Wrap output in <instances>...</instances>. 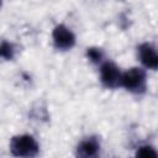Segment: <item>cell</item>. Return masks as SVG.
<instances>
[{
  "label": "cell",
  "mask_w": 158,
  "mask_h": 158,
  "mask_svg": "<svg viewBox=\"0 0 158 158\" xmlns=\"http://www.w3.org/2000/svg\"><path fill=\"white\" fill-rule=\"evenodd\" d=\"M10 152L15 157H36L40 153V146L31 135H17L10 141Z\"/></svg>",
  "instance_id": "6da1fadb"
},
{
  "label": "cell",
  "mask_w": 158,
  "mask_h": 158,
  "mask_svg": "<svg viewBox=\"0 0 158 158\" xmlns=\"http://www.w3.org/2000/svg\"><path fill=\"white\" fill-rule=\"evenodd\" d=\"M121 86H123L127 91L141 95L146 93L147 89V74L146 70L142 68H130L128 70L122 73V81Z\"/></svg>",
  "instance_id": "7a4b0ae2"
},
{
  "label": "cell",
  "mask_w": 158,
  "mask_h": 158,
  "mask_svg": "<svg viewBox=\"0 0 158 158\" xmlns=\"http://www.w3.org/2000/svg\"><path fill=\"white\" fill-rule=\"evenodd\" d=\"M100 81L106 89H116L121 86L122 72L112 62H102L100 65Z\"/></svg>",
  "instance_id": "3957f363"
},
{
  "label": "cell",
  "mask_w": 158,
  "mask_h": 158,
  "mask_svg": "<svg viewBox=\"0 0 158 158\" xmlns=\"http://www.w3.org/2000/svg\"><path fill=\"white\" fill-rule=\"evenodd\" d=\"M53 44L58 51H68L72 49L75 44L74 33L64 25H57L52 32Z\"/></svg>",
  "instance_id": "277c9868"
},
{
  "label": "cell",
  "mask_w": 158,
  "mask_h": 158,
  "mask_svg": "<svg viewBox=\"0 0 158 158\" xmlns=\"http://www.w3.org/2000/svg\"><path fill=\"white\" fill-rule=\"evenodd\" d=\"M139 62L144 68L151 70H158V51L151 43H141L137 48Z\"/></svg>",
  "instance_id": "5b68a950"
},
{
  "label": "cell",
  "mask_w": 158,
  "mask_h": 158,
  "mask_svg": "<svg viewBox=\"0 0 158 158\" xmlns=\"http://www.w3.org/2000/svg\"><path fill=\"white\" fill-rule=\"evenodd\" d=\"M100 152V142L98 137L90 136L81 139L77 147V156L83 158H90L98 156Z\"/></svg>",
  "instance_id": "8992f818"
},
{
  "label": "cell",
  "mask_w": 158,
  "mask_h": 158,
  "mask_svg": "<svg viewBox=\"0 0 158 158\" xmlns=\"http://www.w3.org/2000/svg\"><path fill=\"white\" fill-rule=\"evenodd\" d=\"M86 57L94 64H101L104 62V52L101 48H98V47L88 48L86 49Z\"/></svg>",
  "instance_id": "52a82bcc"
},
{
  "label": "cell",
  "mask_w": 158,
  "mask_h": 158,
  "mask_svg": "<svg viewBox=\"0 0 158 158\" xmlns=\"http://www.w3.org/2000/svg\"><path fill=\"white\" fill-rule=\"evenodd\" d=\"M15 53H16V49H15L14 43L7 42V41H2V42H1L0 54H1L2 59H5V60H11V59L15 57Z\"/></svg>",
  "instance_id": "ba28073f"
},
{
  "label": "cell",
  "mask_w": 158,
  "mask_h": 158,
  "mask_svg": "<svg viewBox=\"0 0 158 158\" xmlns=\"http://www.w3.org/2000/svg\"><path fill=\"white\" fill-rule=\"evenodd\" d=\"M136 156L137 157H144V158H147V157H158V152L153 147L146 144V146H141L136 151Z\"/></svg>",
  "instance_id": "9c48e42d"
}]
</instances>
